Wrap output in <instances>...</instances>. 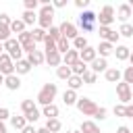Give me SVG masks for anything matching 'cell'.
<instances>
[{
  "mask_svg": "<svg viewBox=\"0 0 133 133\" xmlns=\"http://www.w3.org/2000/svg\"><path fill=\"white\" fill-rule=\"evenodd\" d=\"M56 94H58V85H56V83H44L42 89H39L37 96H35V102L44 108V106H48V104H54Z\"/></svg>",
  "mask_w": 133,
  "mask_h": 133,
  "instance_id": "1",
  "label": "cell"
},
{
  "mask_svg": "<svg viewBox=\"0 0 133 133\" xmlns=\"http://www.w3.org/2000/svg\"><path fill=\"white\" fill-rule=\"evenodd\" d=\"M96 25H98V15H96L94 10H83V12L79 15V27H77V29L89 33V31L96 29Z\"/></svg>",
  "mask_w": 133,
  "mask_h": 133,
  "instance_id": "2",
  "label": "cell"
},
{
  "mask_svg": "<svg viewBox=\"0 0 133 133\" xmlns=\"http://www.w3.org/2000/svg\"><path fill=\"white\" fill-rule=\"evenodd\" d=\"M2 46H4V52L12 58V62H17V60H21V58H23V48H21V44L17 42V37L6 39Z\"/></svg>",
  "mask_w": 133,
  "mask_h": 133,
  "instance_id": "3",
  "label": "cell"
},
{
  "mask_svg": "<svg viewBox=\"0 0 133 133\" xmlns=\"http://www.w3.org/2000/svg\"><path fill=\"white\" fill-rule=\"evenodd\" d=\"M98 15V25L100 27H110L112 23H114V8L110 6V4H106V6H102V10L100 12H96Z\"/></svg>",
  "mask_w": 133,
  "mask_h": 133,
  "instance_id": "4",
  "label": "cell"
},
{
  "mask_svg": "<svg viewBox=\"0 0 133 133\" xmlns=\"http://www.w3.org/2000/svg\"><path fill=\"white\" fill-rule=\"evenodd\" d=\"M75 106H77V110H79L83 116H94V114H96V110H98V104H96L94 100L85 98V96H83V98H79Z\"/></svg>",
  "mask_w": 133,
  "mask_h": 133,
  "instance_id": "5",
  "label": "cell"
},
{
  "mask_svg": "<svg viewBox=\"0 0 133 133\" xmlns=\"http://www.w3.org/2000/svg\"><path fill=\"white\" fill-rule=\"evenodd\" d=\"M17 42L21 44L23 52H27V54H31V52H35V50H37V44L33 42V37H31V33H29V31L19 33V35H17Z\"/></svg>",
  "mask_w": 133,
  "mask_h": 133,
  "instance_id": "6",
  "label": "cell"
},
{
  "mask_svg": "<svg viewBox=\"0 0 133 133\" xmlns=\"http://www.w3.org/2000/svg\"><path fill=\"white\" fill-rule=\"evenodd\" d=\"M58 29H60V35H62V37H66L69 42H73V39L79 35V29H77V25H73L71 21H62V23L58 25Z\"/></svg>",
  "mask_w": 133,
  "mask_h": 133,
  "instance_id": "7",
  "label": "cell"
},
{
  "mask_svg": "<svg viewBox=\"0 0 133 133\" xmlns=\"http://www.w3.org/2000/svg\"><path fill=\"white\" fill-rule=\"evenodd\" d=\"M116 98L123 106H127L131 102V85H127L125 81H118L116 83Z\"/></svg>",
  "mask_w": 133,
  "mask_h": 133,
  "instance_id": "8",
  "label": "cell"
},
{
  "mask_svg": "<svg viewBox=\"0 0 133 133\" xmlns=\"http://www.w3.org/2000/svg\"><path fill=\"white\" fill-rule=\"evenodd\" d=\"M15 73V62H12V58L6 54V52H2L0 54V75L2 77H8V75H12Z\"/></svg>",
  "mask_w": 133,
  "mask_h": 133,
  "instance_id": "9",
  "label": "cell"
},
{
  "mask_svg": "<svg viewBox=\"0 0 133 133\" xmlns=\"http://www.w3.org/2000/svg\"><path fill=\"white\" fill-rule=\"evenodd\" d=\"M98 35L102 37V42H110L112 46H114V44L118 42V37H121L118 31H114L112 27H98Z\"/></svg>",
  "mask_w": 133,
  "mask_h": 133,
  "instance_id": "10",
  "label": "cell"
},
{
  "mask_svg": "<svg viewBox=\"0 0 133 133\" xmlns=\"http://www.w3.org/2000/svg\"><path fill=\"white\" fill-rule=\"evenodd\" d=\"M104 79L108 83H118V81H123V71L116 69V66H108L104 71Z\"/></svg>",
  "mask_w": 133,
  "mask_h": 133,
  "instance_id": "11",
  "label": "cell"
},
{
  "mask_svg": "<svg viewBox=\"0 0 133 133\" xmlns=\"http://www.w3.org/2000/svg\"><path fill=\"white\" fill-rule=\"evenodd\" d=\"M114 17H116V19L121 21V25H123V23H129V19L133 17V12H131V6H129V2H125V4H121Z\"/></svg>",
  "mask_w": 133,
  "mask_h": 133,
  "instance_id": "12",
  "label": "cell"
},
{
  "mask_svg": "<svg viewBox=\"0 0 133 133\" xmlns=\"http://www.w3.org/2000/svg\"><path fill=\"white\" fill-rule=\"evenodd\" d=\"M96 58H98V52H96L94 46H87V48H83V50L79 52V60H83L85 64H91Z\"/></svg>",
  "mask_w": 133,
  "mask_h": 133,
  "instance_id": "13",
  "label": "cell"
},
{
  "mask_svg": "<svg viewBox=\"0 0 133 133\" xmlns=\"http://www.w3.org/2000/svg\"><path fill=\"white\" fill-rule=\"evenodd\" d=\"M96 52H98L100 58H108V56L114 52V46H112L110 42H100V44L96 46Z\"/></svg>",
  "mask_w": 133,
  "mask_h": 133,
  "instance_id": "14",
  "label": "cell"
},
{
  "mask_svg": "<svg viewBox=\"0 0 133 133\" xmlns=\"http://www.w3.org/2000/svg\"><path fill=\"white\" fill-rule=\"evenodd\" d=\"M44 58H46V62L50 64V66H60L62 64V54L60 52H44Z\"/></svg>",
  "mask_w": 133,
  "mask_h": 133,
  "instance_id": "15",
  "label": "cell"
},
{
  "mask_svg": "<svg viewBox=\"0 0 133 133\" xmlns=\"http://www.w3.org/2000/svg\"><path fill=\"white\" fill-rule=\"evenodd\" d=\"M27 62H29L31 66H39V64H44V62H46L44 52H42V50H35V52H31V54H27Z\"/></svg>",
  "mask_w": 133,
  "mask_h": 133,
  "instance_id": "16",
  "label": "cell"
},
{
  "mask_svg": "<svg viewBox=\"0 0 133 133\" xmlns=\"http://www.w3.org/2000/svg\"><path fill=\"white\" fill-rule=\"evenodd\" d=\"M112 54L116 56V60H129L131 48H127V46H123V44H116V46H114V52H112Z\"/></svg>",
  "mask_w": 133,
  "mask_h": 133,
  "instance_id": "17",
  "label": "cell"
},
{
  "mask_svg": "<svg viewBox=\"0 0 133 133\" xmlns=\"http://www.w3.org/2000/svg\"><path fill=\"white\" fill-rule=\"evenodd\" d=\"M106 69H108V60H106V58H100V56L89 64V71H94L96 75H98V73H104Z\"/></svg>",
  "mask_w": 133,
  "mask_h": 133,
  "instance_id": "18",
  "label": "cell"
},
{
  "mask_svg": "<svg viewBox=\"0 0 133 133\" xmlns=\"http://www.w3.org/2000/svg\"><path fill=\"white\" fill-rule=\"evenodd\" d=\"M29 71H31V64L27 62V58H21V60L15 62V75L21 77V75H27Z\"/></svg>",
  "mask_w": 133,
  "mask_h": 133,
  "instance_id": "19",
  "label": "cell"
},
{
  "mask_svg": "<svg viewBox=\"0 0 133 133\" xmlns=\"http://www.w3.org/2000/svg\"><path fill=\"white\" fill-rule=\"evenodd\" d=\"M4 85H6V89H10V91H17L19 87H21V79H19V75H8V77H4Z\"/></svg>",
  "mask_w": 133,
  "mask_h": 133,
  "instance_id": "20",
  "label": "cell"
},
{
  "mask_svg": "<svg viewBox=\"0 0 133 133\" xmlns=\"http://www.w3.org/2000/svg\"><path fill=\"white\" fill-rule=\"evenodd\" d=\"M77 100H79L77 91H73V89H64V94H62V102H64V106H75Z\"/></svg>",
  "mask_w": 133,
  "mask_h": 133,
  "instance_id": "21",
  "label": "cell"
},
{
  "mask_svg": "<svg viewBox=\"0 0 133 133\" xmlns=\"http://www.w3.org/2000/svg\"><path fill=\"white\" fill-rule=\"evenodd\" d=\"M79 133H102V131L94 121H83L81 127H79Z\"/></svg>",
  "mask_w": 133,
  "mask_h": 133,
  "instance_id": "22",
  "label": "cell"
},
{
  "mask_svg": "<svg viewBox=\"0 0 133 133\" xmlns=\"http://www.w3.org/2000/svg\"><path fill=\"white\" fill-rule=\"evenodd\" d=\"M8 29H10V33H23V31H27V25L21 21V19H12L10 21V25H8Z\"/></svg>",
  "mask_w": 133,
  "mask_h": 133,
  "instance_id": "23",
  "label": "cell"
},
{
  "mask_svg": "<svg viewBox=\"0 0 133 133\" xmlns=\"http://www.w3.org/2000/svg\"><path fill=\"white\" fill-rule=\"evenodd\" d=\"M77 60H79V52H77V50H73V48H71L66 54H62V64H66V66L75 64Z\"/></svg>",
  "mask_w": 133,
  "mask_h": 133,
  "instance_id": "24",
  "label": "cell"
},
{
  "mask_svg": "<svg viewBox=\"0 0 133 133\" xmlns=\"http://www.w3.org/2000/svg\"><path fill=\"white\" fill-rule=\"evenodd\" d=\"M71 44H73L71 48H73V50H77V52H81L83 48H87V46H89V44H87V37H85V35H81V33H79Z\"/></svg>",
  "mask_w": 133,
  "mask_h": 133,
  "instance_id": "25",
  "label": "cell"
},
{
  "mask_svg": "<svg viewBox=\"0 0 133 133\" xmlns=\"http://www.w3.org/2000/svg\"><path fill=\"white\" fill-rule=\"evenodd\" d=\"M58 106L56 104H48V106H44L42 108V114L46 116V118H58Z\"/></svg>",
  "mask_w": 133,
  "mask_h": 133,
  "instance_id": "26",
  "label": "cell"
},
{
  "mask_svg": "<svg viewBox=\"0 0 133 133\" xmlns=\"http://www.w3.org/2000/svg\"><path fill=\"white\" fill-rule=\"evenodd\" d=\"M10 125H12V129L21 131V129H25V127H27V121H25V116H23V114H15V116H10Z\"/></svg>",
  "mask_w": 133,
  "mask_h": 133,
  "instance_id": "27",
  "label": "cell"
},
{
  "mask_svg": "<svg viewBox=\"0 0 133 133\" xmlns=\"http://www.w3.org/2000/svg\"><path fill=\"white\" fill-rule=\"evenodd\" d=\"M44 127H46L50 133H60V129H62V123H60L58 118H48Z\"/></svg>",
  "mask_w": 133,
  "mask_h": 133,
  "instance_id": "28",
  "label": "cell"
},
{
  "mask_svg": "<svg viewBox=\"0 0 133 133\" xmlns=\"http://www.w3.org/2000/svg\"><path fill=\"white\" fill-rule=\"evenodd\" d=\"M21 21H23L25 25H33V23H37V12H33V10H23Z\"/></svg>",
  "mask_w": 133,
  "mask_h": 133,
  "instance_id": "29",
  "label": "cell"
},
{
  "mask_svg": "<svg viewBox=\"0 0 133 133\" xmlns=\"http://www.w3.org/2000/svg\"><path fill=\"white\" fill-rule=\"evenodd\" d=\"M52 21H54V17H44V15H37V27H39V29H44V31H48V29L52 27Z\"/></svg>",
  "mask_w": 133,
  "mask_h": 133,
  "instance_id": "30",
  "label": "cell"
},
{
  "mask_svg": "<svg viewBox=\"0 0 133 133\" xmlns=\"http://www.w3.org/2000/svg\"><path fill=\"white\" fill-rule=\"evenodd\" d=\"M87 69H89V66H87L83 60H77L75 64H71V73H73V75H77V77H81V75H83Z\"/></svg>",
  "mask_w": 133,
  "mask_h": 133,
  "instance_id": "31",
  "label": "cell"
},
{
  "mask_svg": "<svg viewBox=\"0 0 133 133\" xmlns=\"http://www.w3.org/2000/svg\"><path fill=\"white\" fill-rule=\"evenodd\" d=\"M66 85H69L66 89H73V91H77V89L83 85V79H81V77H77V75H71V77L66 79Z\"/></svg>",
  "mask_w": 133,
  "mask_h": 133,
  "instance_id": "32",
  "label": "cell"
},
{
  "mask_svg": "<svg viewBox=\"0 0 133 133\" xmlns=\"http://www.w3.org/2000/svg\"><path fill=\"white\" fill-rule=\"evenodd\" d=\"M29 33H31V37H33V42H35V44H44V39H46V31H44V29L33 27Z\"/></svg>",
  "mask_w": 133,
  "mask_h": 133,
  "instance_id": "33",
  "label": "cell"
},
{
  "mask_svg": "<svg viewBox=\"0 0 133 133\" xmlns=\"http://www.w3.org/2000/svg\"><path fill=\"white\" fill-rule=\"evenodd\" d=\"M71 75H73V73H71V66H66V64H60V66L56 69V77L62 79V81H66Z\"/></svg>",
  "mask_w": 133,
  "mask_h": 133,
  "instance_id": "34",
  "label": "cell"
},
{
  "mask_svg": "<svg viewBox=\"0 0 133 133\" xmlns=\"http://www.w3.org/2000/svg\"><path fill=\"white\" fill-rule=\"evenodd\" d=\"M56 50H58L60 54H66V52L71 50V42H69L66 37H60V39L56 42Z\"/></svg>",
  "mask_w": 133,
  "mask_h": 133,
  "instance_id": "35",
  "label": "cell"
},
{
  "mask_svg": "<svg viewBox=\"0 0 133 133\" xmlns=\"http://www.w3.org/2000/svg\"><path fill=\"white\" fill-rule=\"evenodd\" d=\"M118 35L121 37H133V25L131 23H123L118 27Z\"/></svg>",
  "mask_w": 133,
  "mask_h": 133,
  "instance_id": "36",
  "label": "cell"
},
{
  "mask_svg": "<svg viewBox=\"0 0 133 133\" xmlns=\"http://www.w3.org/2000/svg\"><path fill=\"white\" fill-rule=\"evenodd\" d=\"M81 79H83V83H87V85H94V83L98 81V75H96L94 71H89V69H87V71L81 75Z\"/></svg>",
  "mask_w": 133,
  "mask_h": 133,
  "instance_id": "37",
  "label": "cell"
},
{
  "mask_svg": "<svg viewBox=\"0 0 133 133\" xmlns=\"http://www.w3.org/2000/svg\"><path fill=\"white\" fill-rule=\"evenodd\" d=\"M35 108H37V106H35V102H33V100H23V102H21V112H23V116H25V114H29V112H31V110H35Z\"/></svg>",
  "mask_w": 133,
  "mask_h": 133,
  "instance_id": "38",
  "label": "cell"
},
{
  "mask_svg": "<svg viewBox=\"0 0 133 133\" xmlns=\"http://www.w3.org/2000/svg\"><path fill=\"white\" fill-rule=\"evenodd\" d=\"M46 35H48L50 39H54V42H58V39L62 37V35H60V29H58L56 25H52V27H50V29L46 31Z\"/></svg>",
  "mask_w": 133,
  "mask_h": 133,
  "instance_id": "39",
  "label": "cell"
},
{
  "mask_svg": "<svg viewBox=\"0 0 133 133\" xmlns=\"http://www.w3.org/2000/svg\"><path fill=\"white\" fill-rule=\"evenodd\" d=\"M37 15H44V17H54V6H52V2H50V4L39 6V12H37Z\"/></svg>",
  "mask_w": 133,
  "mask_h": 133,
  "instance_id": "40",
  "label": "cell"
},
{
  "mask_svg": "<svg viewBox=\"0 0 133 133\" xmlns=\"http://www.w3.org/2000/svg\"><path fill=\"white\" fill-rule=\"evenodd\" d=\"M39 116H42V112H39V110L35 108V110H31L29 114H25V121H27V125H33V123H35V121H37Z\"/></svg>",
  "mask_w": 133,
  "mask_h": 133,
  "instance_id": "41",
  "label": "cell"
},
{
  "mask_svg": "<svg viewBox=\"0 0 133 133\" xmlns=\"http://www.w3.org/2000/svg\"><path fill=\"white\" fill-rule=\"evenodd\" d=\"M123 81H125L127 85H133V66H127V69L123 71Z\"/></svg>",
  "mask_w": 133,
  "mask_h": 133,
  "instance_id": "42",
  "label": "cell"
},
{
  "mask_svg": "<svg viewBox=\"0 0 133 133\" xmlns=\"http://www.w3.org/2000/svg\"><path fill=\"white\" fill-rule=\"evenodd\" d=\"M44 48H46L44 52H58V50H56V42L50 39L48 35H46V39H44Z\"/></svg>",
  "mask_w": 133,
  "mask_h": 133,
  "instance_id": "43",
  "label": "cell"
},
{
  "mask_svg": "<svg viewBox=\"0 0 133 133\" xmlns=\"http://www.w3.org/2000/svg\"><path fill=\"white\" fill-rule=\"evenodd\" d=\"M6 39H10V29H8L6 25H0V42L4 44Z\"/></svg>",
  "mask_w": 133,
  "mask_h": 133,
  "instance_id": "44",
  "label": "cell"
},
{
  "mask_svg": "<svg viewBox=\"0 0 133 133\" xmlns=\"http://www.w3.org/2000/svg\"><path fill=\"white\" fill-rule=\"evenodd\" d=\"M23 6H25V10H33L35 12V8L39 6V0H25Z\"/></svg>",
  "mask_w": 133,
  "mask_h": 133,
  "instance_id": "45",
  "label": "cell"
},
{
  "mask_svg": "<svg viewBox=\"0 0 133 133\" xmlns=\"http://www.w3.org/2000/svg\"><path fill=\"white\" fill-rule=\"evenodd\" d=\"M106 114H108V110H106L104 106H98V110H96L94 118H96V121H104V118H106Z\"/></svg>",
  "mask_w": 133,
  "mask_h": 133,
  "instance_id": "46",
  "label": "cell"
},
{
  "mask_svg": "<svg viewBox=\"0 0 133 133\" xmlns=\"http://www.w3.org/2000/svg\"><path fill=\"white\" fill-rule=\"evenodd\" d=\"M112 112H114V116H125V106L123 104H114Z\"/></svg>",
  "mask_w": 133,
  "mask_h": 133,
  "instance_id": "47",
  "label": "cell"
},
{
  "mask_svg": "<svg viewBox=\"0 0 133 133\" xmlns=\"http://www.w3.org/2000/svg\"><path fill=\"white\" fill-rule=\"evenodd\" d=\"M6 118H10V110H8V108H4V106H0V121L4 123Z\"/></svg>",
  "mask_w": 133,
  "mask_h": 133,
  "instance_id": "48",
  "label": "cell"
},
{
  "mask_svg": "<svg viewBox=\"0 0 133 133\" xmlns=\"http://www.w3.org/2000/svg\"><path fill=\"white\" fill-rule=\"evenodd\" d=\"M10 21H12V19H10L6 12H0V25H6V27H8V25H10Z\"/></svg>",
  "mask_w": 133,
  "mask_h": 133,
  "instance_id": "49",
  "label": "cell"
},
{
  "mask_svg": "<svg viewBox=\"0 0 133 133\" xmlns=\"http://www.w3.org/2000/svg\"><path fill=\"white\" fill-rule=\"evenodd\" d=\"M75 6L83 10V8H87V6H89V0H75Z\"/></svg>",
  "mask_w": 133,
  "mask_h": 133,
  "instance_id": "50",
  "label": "cell"
},
{
  "mask_svg": "<svg viewBox=\"0 0 133 133\" xmlns=\"http://www.w3.org/2000/svg\"><path fill=\"white\" fill-rule=\"evenodd\" d=\"M125 118H133V104L125 106Z\"/></svg>",
  "mask_w": 133,
  "mask_h": 133,
  "instance_id": "51",
  "label": "cell"
},
{
  "mask_svg": "<svg viewBox=\"0 0 133 133\" xmlns=\"http://www.w3.org/2000/svg\"><path fill=\"white\" fill-rule=\"evenodd\" d=\"M52 6H54V8H64V6H66V0H54Z\"/></svg>",
  "mask_w": 133,
  "mask_h": 133,
  "instance_id": "52",
  "label": "cell"
},
{
  "mask_svg": "<svg viewBox=\"0 0 133 133\" xmlns=\"http://www.w3.org/2000/svg\"><path fill=\"white\" fill-rule=\"evenodd\" d=\"M21 133H37V129H35L33 125H27L25 129H21Z\"/></svg>",
  "mask_w": 133,
  "mask_h": 133,
  "instance_id": "53",
  "label": "cell"
},
{
  "mask_svg": "<svg viewBox=\"0 0 133 133\" xmlns=\"http://www.w3.org/2000/svg\"><path fill=\"white\" fill-rule=\"evenodd\" d=\"M116 133H131V129H129L127 125H121V127L116 129Z\"/></svg>",
  "mask_w": 133,
  "mask_h": 133,
  "instance_id": "54",
  "label": "cell"
},
{
  "mask_svg": "<svg viewBox=\"0 0 133 133\" xmlns=\"http://www.w3.org/2000/svg\"><path fill=\"white\" fill-rule=\"evenodd\" d=\"M0 133H8V129H6V125L0 121Z\"/></svg>",
  "mask_w": 133,
  "mask_h": 133,
  "instance_id": "55",
  "label": "cell"
},
{
  "mask_svg": "<svg viewBox=\"0 0 133 133\" xmlns=\"http://www.w3.org/2000/svg\"><path fill=\"white\" fill-rule=\"evenodd\" d=\"M37 133H50V131H48L46 127H42V129H37Z\"/></svg>",
  "mask_w": 133,
  "mask_h": 133,
  "instance_id": "56",
  "label": "cell"
},
{
  "mask_svg": "<svg viewBox=\"0 0 133 133\" xmlns=\"http://www.w3.org/2000/svg\"><path fill=\"white\" fill-rule=\"evenodd\" d=\"M129 62H131V66H133V52L129 54Z\"/></svg>",
  "mask_w": 133,
  "mask_h": 133,
  "instance_id": "57",
  "label": "cell"
},
{
  "mask_svg": "<svg viewBox=\"0 0 133 133\" xmlns=\"http://www.w3.org/2000/svg\"><path fill=\"white\" fill-rule=\"evenodd\" d=\"M66 133H79V129H71V131H66Z\"/></svg>",
  "mask_w": 133,
  "mask_h": 133,
  "instance_id": "58",
  "label": "cell"
},
{
  "mask_svg": "<svg viewBox=\"0 0 133 133\" xmlns=\"http://www.w3.org/2000/svg\"><path fill=\"white\" fill-rule=\"evenodd\" d=\"M0 85H4V77L2 75H0Z\"/></svg>",
  "mask_w": 133,
  "mask_h": 133,
  "instance_id": "59",
  "label": "cell"
},
{
  "mask_svg": "<svg viewBox=\"0 0 133 133\" xmlns=\"http://www.w3.org/2000/svg\"><path fill=\"white\" fill-rule=\"evenodd\" d=\"M2 52H4V46H2V42H0V54H2Z\"/></svg>",
  "mask_w": 133,
  "mask_h": 133,
  "instance_id": "60",
  "label": "cell"
},
{
  "mask_svg": "<svg viewBox=\"0 0 133 133\" xmlns=\"http://www.w3.org/2000/svg\"><path fill=\"white\" fill-rule=\"evenodd\" d=\"M129 6H131V12H133V0H131V2H129Z\"/></svg>",
  "mask_w": 133,
  "mask_h": 133,
  "instance_id": "61",
  "label": "cell"
},
{
  "mask_svg": "<svg viewBox=\"0 0 133 133\" xmlns=\"http://www.w3.org/2000/svg\"><path fill=\"white\" fill-rule=\"evenodd\" d=\"M131 100H133V89H131Z\"/></svg>",
  "mask_w": 133,
  "mask_h": 133,
  "instance_id": "62",
  "label": "cell"
}]
</instances>
